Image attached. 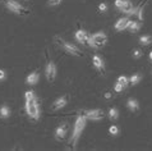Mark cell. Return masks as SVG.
<instances>
[{
	"mask_svg": "<svg viewBox=\"0 0 152 151\" xmlns=\"http://www.w3.org/2000/svg\"><path fill=\"white\" fill-rule=\"evenodd\" d=\"M90 35L86 32V31H83V30H79L75 32V39H77L78 43H81V44H87L88 43V40H90Z\"/></svg>",
	"mask_w": 152,
	"mask_h": 151,
	"instance_id": "9c48e42d",
	"label": "cell"
},
{
	"mask_svg": "<svg viewBox=\"0 0 152 151\" xmlns=\"http://www.w3.org/2000/svg\"><path fill=\"white\" fill-rule=\"evenodd\" d=\"M109 118H110L111 120H115V119L119 118V111H118V109L113 108V109L109 110Z\"/></svg>",
	"mask_w": 152,
	"mask_h": 151,
	"instance_id": "ac0fdd59",
	"label": "cell"
},
{
	"mask_svg": "<svg viewBox=\"0 0 152 151\" xmlns=\"http://www.w3.org/2000/svg\"><path fill=\"white\" fill-rule=\"evenodd\" d=\"M105 97H106V99H110V97H111V94H110V92H106V94H105Z\"/></svg>",
	"mask_w": 152,
	"mask_h": 151,
	"instance_id": "f546056e",
	"label": "cell"
},
{
	"mask_svg": "<svg viewBox=\"0 0 152 151\" xmlns=\"http://www.w3.org/2000/svg\"><path fill=\"white\" fill-rule=\"evenodd\" d=\"M133 56L137 58V59H138V58H141V56H142V51H141V50H138V49H136V50L133 51Z\"/></svg>",
	"mask_w": 152,
	"mask_h": 151,
	"instance_id": "d4e9b609",
	"label": "cell"
},
{
	"mask_svg": "<svg viewBox=\"0 0 152 151\" xmlns=\"http://www.w3.org/2000/svg\"><path fill=\"white\" fill-rule=\"evenodd\" d=\"M60 3H61V0H49L50 5H59Z\"/></svg>",
	"mask_w": 152,
	"mask_h": 151,
	"instance_id": "83f0119b",
	"label": "cell"
},
{
	"mask_svg": "<svg viewBox=\"0 0 152 151\" xmlns=\"http://www.w3.org/2000/svg\"><path fill=\"white\" fill-rule=\"evenodd\" d=\"M5 5L8 9L10 12H13V13H17V14H27L28 13V9H26L22 4H19L18 1H15V0H7Z\"/></svg>",
	"mask_w": 152,
	"mask_h": 151,
	"instance_id": "5b68a950",
	"label": "cell"
},
{
	"mask_svg": "<svg viewBox=\"0 0 152 151\" xmlns=\"http://www.w3.org/2000/svg\"><path fill=\"white\" fill-rule=\"evenodd\" d=\"M9 115H10V109H9V106H7V105L1 106V109H0V117H1V118H8Z\"/></svg>",
	"mask_w": 152,
	"mask_h": 151,
	"instance_id": "e0dca14e",
	"label": "cell"
},
{
	"mask_svg": "<svg viewBox=\"0 0 152 151\" xmlns=\"http://www.w3.org/2000/svg\"><path fill=\"white\" fill-rule=\"evenodd\" d=\"M86 122H87V118H86V117H84L83 114L78 115L77 120H75V124H74L73 135H72V137H70V145L73 146V147H74L75 145H77L79 137H81L83 129H84V127H86Z\"/></svg>",
	"mask_w": 152,
	"mask_h": 151,
	"instance_id": "6da1fadb",
	"label": "cell"
},
{
	"mask_svg": "<svg viewBox=\"0 0 152 151\" xmlns=\"http://www.w3.org/2000/svg\"><path fill=\"white\" fill-rule=\"evenodd\" d=\"M66 103H68L66 97H59L58 100H55V101H54L51 109H53V110H60L61 108H64V106L66 105Z\"/></svg>",
	"mask_w": 152,
	"mask_h": 151,
	"instance_id": "8fae6325",
	"label": "cell"
},
{
	"mask_svg": "<svg viewBox=\"0 0 152 151\" xmlns=\"http://www.w3.org/2000/svg\"><path fill=\"white\" fill-rule=\"evenodd\" d=\"M81 114H83L87 119L91 120H100L104 118V111L101 109H94V110H83L81 111Z\"/></svg>",
	"mask_w": 152,
	"mask_h": 151,
	"instance_id": "8992f818",
	"label": "cell"
},
{
	"mask_svg": "<svg viewBox=\"0 0 152 151\" xmlns=\"http://www.w3.org/2000/svg\"><path fill=\"white\" fill-rule=\"evenodd\" d=\"M58 44L60 45L61 48L65 50V53L70 54V55H74V56H82L81 50H79V49L77 48V46H75V45L70 44V43H66V41L61 40V39H58Z\"/></svg>",
	"mask_w": 152,
	"mask_h": 151,
	"instance_id": "277c9868",
	"label": "cell"
},
{
	"mask_svg": "<svg viewBox=\"0 0 152 151\" xmlns=\"http://www.w3.org/2000/svg\"><path fill=\"white\" fill-rule=\"evenodd\" d=\"M141 74H133L132 77L129 78V83L130 85H137V83H139V81H141Z\"/></svg>",
	"mask_w": 152,
	"mask_h": 151,
	"instance_id": "ffe728a7",
	"label": "cell"
},
{
	"mask_svg": "<svg viewBox=\"0 0 152 151\" xmlns=\"http://www.w3.org/2000/svg\"><path fill=\"white\" fill-rule=\"evenodd\" d=\"M120 10L123 12V13H128V14L136 13V9L133 8V4L130 3L129 0H124V3H123V5H121Z\"/></svg>",
	"mask_w": 152,
	"mask_h": 151,
	"instance_id": "30bf717a",
	"label": "cell"
},
{
	"mask_svg": "<svg viewBox=\"0 0 152 151\" xmlns=\"http://www.w3.org/2000/svg\"><path fill=\"white\" fill-rule=\"evenodd\" d=\"M45 76L49 82H54L56 78V65L53 62H49L45 69Z\"/></svg>",
	"mask_w": 152,
	"mask_h": 151,
	"instance_id": "52a82bcc",
	"label": "cell"
},
{
	"mask_svg": "<svg viewBox=\"0 0 152 151\" xmlns=\"http://www.w3.org/2000/svg\"><path fill=\"white\" fill-rule=\"evenodd\" d=\"M5 78V72L3 69H0V79H4Z\"/></svg>",
	"mask_w": 152,
	"mask_h": 151,
	"instance_id": "f1b7e54d",
	"label": "cell"
},
{
	"mask_svg": "<svg viewBox=\"0 0 152 151\" xmlns=\"http://www.w3.org/2000/svg\"><path fill=\"white\" fill-rule=\"evenodd\" d=\"M130 21L128 18H120L118 22L115 23V30L116 31H124L126 27H128V24H129Z\"/></svg>",
	"mask_w": 152,
	"mask_h": 151,
	"instance_id": "7c38bea8",
	"label": "cell"
},
{
	"mask_svg": "<svg viewBox=\"0 0 152 151\" xmlns=\"http://www.w3.org/2000/svg\"><path fill=\"white\" fill-rule=\"evenodd\" d=\"M126 106H128L132 111H136V110H138V109H139V104H138L137 100H134V99H129L128 101H126Z\"/></svg>",
	"mask_w": 152,
	"mask_h": 151,
	"instance_id": "9a60e30c",
	"label": "cell"
},
{
	"mask_svg": "<svg viewBox=\"0 0 152 151\" xmlns=\"http://www.w3.org/2000/svg\"><path fill=\"white\" fill-rule=\"evenodd\" d=\"M139 43H141L142 45H150L152 43V36H150V35L142 36L141 39H139Z\"/></svg>",
	"mask_w": 152,
	"mask_h": 151,
	"instance_id": "d6986e66",
	"label": "cell"
},
{
	"mask_svg": "<svg viewBox=\"0 0 152 151\" xmlns=\"http://www.w3.org/2000/svg\"><path fill=\"white\" fill-rule=\"evenodd\" d=\"M107 41V36L105 35L104 32H97L95 35H92L88 40V44H90L92 48H100V46H104Z\"/></svg>",
	"mask_w": 152,
	"mask_h": 151,
	"instance_id": "3957f363",
	"label": "cell"
},
{
	"mask_svg": "<svg viewBox=\"0 0 152 151\" xmlns=\"http://www.w3.org/2000/svg\"><path fill=\"white\" fill-rule=\"evenodd\" d=\"M109 132H110L111 136H116L118 133H119V128H118L116 125H111V127L109 128Z\"/></svg>",
	"mask_w": 152,
	"mask_h": 151,
	"instance_id": "603a6c76",
	"label": "cell"
},
{
	"mask_svg": "<svg viewBox=\"0 0 152 151\" xmlns=\"http://www.w3.org/2000/svg\"><path fill=\"white\" fill-rule=\"evenodd\" d=\"M26 111L29 118L33 120H37L40 118V109H39V104H37V99L26 101Z\"/></svg>",
	"mask_w": 152,
	"mask_h": 151,
	"instance_id": "7a4b0ae2",
	"label": "cell"
},
{
	"mask_svg": "<svg viewBox=\"0 0 152 151\" xmlns=\"http://www.w3.org/2000/svg\"><path fill=\"white\" fill-rule=\"evenodd\" d=\"M114 89H115V91H116V92H121V91H123V90L125 89V87H124L123 85H121V83L118 82L116 85H115V87H114Z\"/></svg>",
	"mask_w": 152,
	"mask_h": 151,
	"instance_id": "cb8c5ba5",
	"label": "cell"
},
{
	"mask_svg": "<svg viewBox=\"0 0 152 151\" xmlns=\"http://www.w3.org/2000/svg\"><path fill=\"white\" fill-rule=\"evenodd\" d=\"M39 78H40V76L37 72H33L28 76V77L26 78V83L27 85H36L37 82H39Z\"/></svg>",
	"mask_w": 152,
	"mask_h": 151,
	"instance_id": "5bb4252c",
	"label": "cell"
},
{
	"mask_svg": "<svg viewBox=\"0 0 152 151\" xmlns=\"http://www.w3.org/2000/svg\"><path fill=\"white\" fill-rule=\"evenodd\" d=\"M126 28H129L130 32L136 33V32L139 31V28H141V23L136 22V21H133V22H129V24H128V27H126Z\"/></svg>",
	"mask_w": 152,
	"mask_h": 151,
	"instance_id": "2e32d148",
	"label": "cell"
},
{
	"mask_svg": "<svg viewBox=\"0 0 152 151\" xmlns=\"http://www.w3.org/2000/svg\"><path fill=\"white\" fill-rule=\"evenodd\" d=\"M92 63H94V65L99 70H101V72H104V70H105V64H104L102 59H101L99 55H95L94 58H92Z\"/></svg>",
	"mask_w": 152,
	"mask_h": 151,
	"instance_id": "4fadbf2b",
	"label": "cell"
},
{
	"mask_svg": "<svg viewBox=\"0 0 152 151\" xmlns=\"http://www.w3.org/2000/svg\"><path fill=\"white\" fill-rule=\"evenodd\" d=\"M118 82L121 83V85H123L124 87H126V86H128V83H129V79L126 78L125 76H120V77L118 78Z\"/></svg>",
	"mask_w": 152,
	"mask_h": 151,
	"instance_id": "7402d4cb",
	"label": "cell"
},
{
	"mask_svg": "<svg viewBox=\"0 0 152 151\" xmlns=\"http://www.w3.org/2000/svg\"><path fill=\"white\" fill-rule=\"evenodd\" d=\"M123 3H124V0H115V7L118 9H120L121 5H123Z\"/></svg>",
	"mask_w": 152,
	"mask_h": 151,
	"instance_id": "4316f807",
	"label": "cell"
},
{
	"mask_svg": "<svg viewBox=\"0 0 152 151\" xmlns=\"http://www.w3.org/2000/svg\"><path fill=\"white\" fill-rule=\"evenodd\" d=\"M68 129H69V127H68V124H60L59 127L56 128V131H55V138L58 141H63L65 138V136L68 135Z\"/></svg>",
	"mask_w": 152,
	"mask_h": 151,
	"instance_id": "ba28073f",
	"label": "cell"
},
{
	"mask_svg": "<svg viewBox=\"0 0 152 151\" xmlns=\"http://www.w3.org/2000/svg\"><path fill=\"white\" fill-rule=\"evenodd\" d=\"M106 9H107V5L105 3H101L99 5V10L100 12H106Z\"/></svg>",
	"mask_w": 152,
	"mask_h": 151,
	"instance_id": "484cf974",
	"label": "cell"
},
{
	"mask_svg": "<svg viewBox=\"0 0 152 151\" xmlns=\"http://www.w3.org/2000/svg\"><path fill=\"white\" fill-rule=\"evenodd\" d=\"M24 99H26V101H29V100H33V99H36V96H35V92H33V91H27L26 94H24Z\"/></svg>",
	"mask_w": 152,
	"mask_h": 151,
	"instance_id": "44dd1931",
	"label": "cell"
},
{
	"mask_svg": "<svg viewBox=\"0 0 152 151\" xmlns=\"http://www.w3.org/2000/svg\"><path fill=\"white\" fill-rule=\"evenodd\" d=\"M150 59H151V60H152V51H151V53H150Z\"/></svg>",
	"mask_w": 152,
	"mask_h": 151,
	"instance_id": "4dcf8cb0",
	"label": "cell"
}]
</instances>
